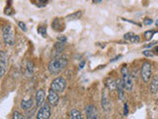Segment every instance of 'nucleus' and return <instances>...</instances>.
<instances>
[{
	"mask_svg": "<svg viewBox=\"0 0 158 119\" xmlns=\"http://www.w3.org/2000/svg\"><path fill=\"white\" fill-rule=\"evenodd\" d=\"M156 25L158 26V20H157V21H156Z\"/></svg>",
	"mask_w": 158,
	"mask_h": 119,
	"instance_id": "35",
	"label": "nucleus"
},
{
	"mask_svg": "<svg viewBox=\"0 0 158 119\" xmlns=\"http://www.w3.org/2000/svg\"><path fill=\"white\" fill-rule=\"evenodd\" d=\"M125 85L122 79H118L117 81V90H118V99L121 100H124L125 98Z\"/></svg>",
	"mask_w": 158,
	"mask_h": 119,
	"instance_id": "12",
	"label": "nucleus"
},
{
	"mask_svg": "<svg viewBox=\"0 0 158 119\" xmlns=\"http://www.w3.org/2000/svg\"><path fill=\"white\" fill-rule=\"evenodd\" d=\"M68 60L63 57H55L49 63V71L53 75H57L66 67Z\"/></svg>",
	"mask_w": 158,
	"mask_h": 119,
	"instance_id": "1",
	"label": "nucleus"
},
{
	"mask_svg": "<svg viewBox=\"0 0 158 119\" xmlns=\"http://www.w3.org/2000/svg\"><path fill=\"white\" fill-rule=\"evenodd\" d=\"M58 41H60V42H66V38L63 36V37H58Z\"/></svg>",
	"mask_w": 158,
	"mask_h": 119,
	"instance_id": "30",
	"label": "nucleus"
},
{
	"mask_svg": "<svg viewBox=\"0 0 158 119\" xmlns=\"http://www.w3.org/2000/svg\"><path fill=\"white\" fill-rule=\"evenodd\" d=\"M142 54H143V56H145V57H153L154 54L152 53L151 50H145L142 52Z\"/></svg>",
	"mask_w": 158,
	"mask_h": 119,
	"instance_id": "25",
	"label": "nucleus"
},
{
	"mask_svg": "<svg viewBox=\"0 0 158 119\" xmlns=\"http://www.w3.org/2000/svg\"><path fill=\"white\" fill-rule=\"evenodd\" d=\"M122 81H124L125 89L128 91H132V87H133V79H132V75L129 74L128 67L125 65L122 66Z\"/></svg>",
	"mask_w": 158,
	"mask_h": 119,
	"instance_id": "3",
	"label": "nucleus"
},
{
	"mask_svg": "<svg viewBox=\"0 0 158 119\" xmlns=\"http://www.w3.org/2000/svg\"><path fill=\"white\" fill-rule=\"evenodd\" d=\"M47 102L50 103V105L55 106L58 104L59 102V95L57 91H54L53 89L49 90V95H47Z\"/></svg>",
	"mask_w": 158,
	"mask_h": 119,
	"instance_id": "8",
	"label": "nucleus"
},
{
	"mask_svg": "<svg viewBox=\"0 0 158 119\" xmlns=\"http://www.w3.org/2000/svg\"><path fill=\"white\" fill-rule=\"evenodd\" d=\"M2 38H3V41L4 44L6 46H14L15 45V34H14V30H13V27L11 25H5L3 26L2 28Z\"/></svg>",
	"mask_w": 158,
	"mask_h": 119,
	"instance_id": "2",
	"label": "nucleus"
},
{
	"mask_svg": "<svg viewBox=\"0 0 158 119\" xmlns=\"http://www.w3.org/2000/svg\"><path fill=\"white\" fill-rule=\"evenodd\" d=\"M121 58H122V56H117L116 58H114V59H112V60H111V63H114V62H116L118 59H121Z\"/></svg>",
	"mask_w": 158,
	"mask_h": 119,
	"instance_id": "31",
	"label": "nucleus"
},
{
	"mask_svg": "<svg viewBox=\"0 0 158 119\" xmlns=\"http://www.w3.org/2000/svg\"><path fill=\"white\" fill-rule=\"evenodd\" d=\"M38 33L41 34L43 37H46V28L43 26H39L38 28Z\"/></svg>",
	"mask_w": 158,
	"mask_h": 119,
	"instance_id": "22",
	"label": "nucleus"
},
{
	"mask_svg": "<svg viewBox=\"0 0 158 119\" xmlns=\"http://www.w3.org/2000/svg\"><path fill=\"white\" fill-rule=\"evenodd\" d=\"M51 27L53 28V30L57 31V32H61L62 30H64V25L62 24L61 20L58 18H55L53 23H51Z\"/></svg>",
	"mask_w": 158,
	"mask_h": 119,
	"instance_id": "15",
	"label": "nucleus"
},
{
	"mask_svg": "<svg viewBox=\"0 0 158 119\" xmlns=\"http://www.w3.org/2000/svg\"><path fill=\"white\" fill-rule=\"evenodd\" d=\"M33 67H34V65H33V63H32V62H28V66H27V67H28V70H29V73L30 74H32V73H33Z\"/></svg>",
	"mask_w": 158,
	"mask_h": 119,
	"instance_id": "28",
	"label": "nucleus"
},
{
	"mask_svg": "<svg viewBox=\"0 0 158 119\" xmlns=\"http://www.w3.org/2000/svg\"><path fill=\"white\" fill-rule=\"evenodd\" d=\"M46 99V93L43 89H39L37 92H36V106L41 107L43 103H45Z\"/></svg>",
	"mask_w": 158,
	"mask_h": 119,
	"instance_id": "10",
	"label": "nucleus"
},
{
	"mask_svg": "<svg viewBox=\"0 0 158 119\" xmlns=\"http://www.w3.org/2000/svg\"><path fill=\"white\" fill-rule=\"evenodd\" d=\"M102 0H93V3L94 4H98V3H101Z\"/></svg>",
	"mask_w": 158,
	"mask_h": 119,
	"instance_id": "33",
	"label": "nucleus"
},
{
	"mask_svg": "<svg viewBox=\"0 0 158 119\" xmlns=\"http://www.w3.org/2000/svg\"><path fill=\"white\" fill-rule=\"evenodd\" d=\"M47 2H49V0H37V4H38V6L40 7H43V6H46Z\"/></svg>",
	"mask_w": 158,
	"mask_h": 119,
	"instance_id": "24",
	"label": "nucleus"
},
{
	"mask_svg": "<svg viewBox=\"0 0 158 119\" xmlns=\"http://www.w3.org/2000/svg\"><path fill=\"white\" fill-rule=\"evenodd\" d=\"M8 55L5 51H1L0 53V69H1V77L5 74L8 67Z\"/></svg>",
	"mask_w": 158,
	"mask_h": 119,
	"instance_id": "7",
	"label": "nucleus"
},
{
	"mask_svg": "<svg viewBox=\"0 0 158 119\" xmlns=\"http://www.w3.org/2000/svg\"><path fill=\"white\" fill-rule=\"evenodd\" d=\"M153 23V20L152 19H150V18H145L143 20V24L146 26H149V25H151V24Z\"/></svg>",
	"mask_w": 158,
	"mask_h": 119,
	"instance_id": "27",
	"label": "nucleus"
},
{
	"mask_svg": "<svg viewBox=\"0 0 158 119\" xmlns=\"http://www.w3.org/2000/svg\"><path fill=\"white\" fill-rule=\"evenodd\" d=\"M85 112L87 119H98V111L96 107L92 104H89L85 107Z\"/></svg>",
	"mask_w": 158,
	"mask_h": 119,
	"instance_id": "9",
	"label": "nucleus"
},
{
	"mask_svg": "<svg viewBox=\"0 0 158 119\" xmlns=\"http://www.w3.org/2000/svg\"><path fill=\"white\" fill-rule=\"evenodd\" d=\"M156 33V31L155 30H149V31H146L145 33H144V38L145 40H147V41H149L150 39H151L154 34Z\"/></svg>",
	"mask_w": 158,
	"mask_h": 119,
	"instance_id": "21",
	"label": "nucleus"
},
{
	"mask_svg": "<svg viewBox=\"0 0 158 119\" xmlns=\"http://www.w3.org/2000/svg\"><path fill=\"white\" fill-rule=\"evenodd\" d=\"M82 16V12L81 11H76L72 14H69L66 16V19H71V20H77L79 18H81Z\"/></svg>",
	"mask_w": 158,
	"mask_h": 119,
	"instance_id": "20",
	"label": "nucleus"
},
{
	"mask_svg": "<svg viewBox=\"0 0 158 119\" xmlns=\"http://www.w3.org/2000/svg\"><path fill=\"white\" fill-rule=\"evenodd\" d=\"M37 119H50V103H43L39 108L37 113Z\"/></svg>",
	"mask_w": 158,
	"mask_h": 119,
	"instance_id": "6",
	"label": "nucleus"
},
{
	"mask_svg": "<svg viewBox=\"0 0 158 119\" xmlns=\"http://www.w3.org/2000/svg\"><path fill=\"white\" fill-rule=\"evenodd\" d=\"M150 90L153 94L158 91V74H155L153 77L151 83H150Z\"/></svg>",
	"mask_w": 158,
	"mask_h": 119,
	"instance_id": "16",
	"label": "nucleus"
},
{
	"mask_svg": "<svg viewBox=\"0 0 158 119\" xmlns=\"http://www.w3.org/2000/svg\"><path fill=\"white\" fill-rule=\"evenodd\" d=\"M84 66H85V62L82 61V62L80 63V65H79V70H82L83 67H84Z\"/></svg>",
	"mask_w": 158,
	"mask_h": 119,
	"instance_id": "32",
	"label": "nucleus"
},
{
	"mask_svg": "<svg viewBox=\"0 0 158 119\" xmlns=\"http://www.w3.org/2000/svg\"><path fill=\"white\" fill-rule=\"evenodd\" d=\"M70 119H83L82 114L77 109H72L70 111Z\"/></svg>",
	"mask_w": 158,
	"mask_h": 119,
	"instance_id": "18",
	"label": "nucleus"
},
{
	"mask_svg": "<svg viewBox=\"0 0 158 119\" xmlns=\"http://www.w3.org/2000/svg\"><path fill=\"white\" fill-rule=\"evenodd\" d=\"M34 105L33 98H28V99H23L21 101V108L25 111L30 110Z\"/></svg>",
	"mask_w": 158,
	"mask_h": 119,
	"instance_id": "14",
	"label": "nucleus"
},
{
	"mask_svg": "<svg viewBox=\"0 0 158 119\" xmlns=\"http://www.w3.org/2000/svg\"><path fill=\"white\" fill-rule=\"evenodd\" d=\"M54 49H55V52H57V54H60L61 52L64 49V42H60L58 41L54 44Z\"/></svg>",
	"mask_w": 158,
	"mask_h": 119,
	"instance_id": "19",
	"label": "nucleus"
},
{
	"mask_svg": "<svg viewBox=\"0 0 158 119\" xmlns=\"http://www.w3.org/2000/svg\"><path fill=\"white\" fill-rule=\"evenodd\" d=\"M12 119H25V117H24L23 114L20 113L19 111H15L13 113V116H12Z\"/></svg>",
	"mask_w": 158,
	"mask_h": 119,
	"instance_id": "23",
	"label": "nucleus"
},
{
	"mask_svg": "<svg viewBox=\"0 0 158 119\" xmlns=\"http://www.w3.org/2000/svg\"><path fill=\"white\" fill-rule=\"evenodd\" d=\"M65 87H66V81L62 77L55 78L50 83V88L53 89L54 91H57V92H63Z\"/></svg>",
	"mask_w": 158,
	"mask_h": 119,
	"instance_id": "5",
	"label": "nucleus"
},
{
	"mask_svg": "<svg viewBox=\"0 0 158 119\" xmlns=\"http://www.w3.org/2000/svg\"><path fill=\"white\" fill-rule=\"evenodd\" d=\"M140 75L141 78L145 83H147L150 81V78H151L152 75V69H151V65L148 62H144L141 66V70H140Z\"/></svg>",
	"mask_w": 158,
	"mask_h": 119,
	"instance_id": "4",
	"label": "nucleus"
},
{
	"mask_svg": "<svg viewBox=\"0 0 158 119\" xmlns=\"http://www.w3.org/2000/svg\"><path fill=\"white\" fill-rule=\"evenodd\" d=\"M106 86L108 87L109 90L113 91L117 88V81H115L114 78H108L106 79Z\"/></svg>",
	"mask_w": 158,
	"mask_h": 119,
	"instance_id": "17",
	"label": "nucleus"
},
{
	"mask_svg": "<svg viewBox=\"0 0 158 119\" xmlns=\"http://www.w3.org/2000/svg\"><path fill=\"white\" fill-rule=\"evenodd\" d=\"M18 26L20 27V29H21L22 31L24 32H27V26H26V24L24 23V22H18Z\"/></svg>",
	"mask_w": 158,
	"mask_h": 119,
	"instance_id": "26",
	"label": "nucleus"
},
{
	"mask_svg": "<svg viewBox=\"0 0 158 119\" xmlns=\"http://www.w3.org/2000/svg\"><path fill=\"white\" fill-rule=\"evenodd\" d=\"M125 109H124V115L125 116H126L129 113V105H128V103H125Z\"/></svg>",
	"mask_w": 158,
	"mask_h": 119,
	"instance_id": "29",
	"label": "nucleus"
},
{
	"mask_svg": "<svg viewBox=\"0 0 158 119\" xmlns=\"http://www.w3.org/2000/svg\"><path fill=\"white\" fill-rule=\"evenodd\" d=\"M155 52H156V53H158V46L155 47Z\"/></svg>",
	"mask_w": 158,
	"mask_h": 119,
	"instance_id": "34",
	"label": "nucleus"
},
{
	"mask_svg": "<svg viewBox=\"0 0 158 119\" xmlns=\"http://www.w3.org/2000/svg\"><path fill=\"white\" fill-rule=\"evenodd\" d=\"M124 39L125 40V41H129L130 43H138L140 41V38L139 36L132 33V32H129V33H126L124 35Z\"/></svg>",
	"mask_w": 158,
	"mask_h": 119,
	"instance_id": "13",
	"label": "nucleus"
},
{
	"mask_svg": "<svg viewBox=\"0 0 158 119\" xmlns=\"http://www.w3.org/2000/svg\"><path fill=\"white\" fill-rule=\"evenodd\" d=\"M101 104H102L103 109H104L106 112H109V110L111 109V101H110V99H109L108 93L106 92V90H104V92H103Z\"/></svg>",
	"mask_w": 158,
	"mask_h": 119,
	"instance_id": "11",
	"label": "nucleus"
}]
</instances>
